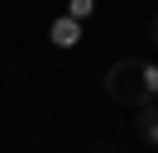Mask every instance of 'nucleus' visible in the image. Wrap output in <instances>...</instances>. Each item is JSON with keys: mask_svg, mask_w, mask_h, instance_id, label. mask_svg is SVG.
<instances>
[{"mask_svg": "<svg viewBox=\"0 0 158 153\" xmlns=\"http://www.w3.org/2000/svg\"><path fill=\"white\" fill-rule=\"evenodd\" d=\"M106 91H110V101H120V105H144V101H148L144 62H139V57H125V62H115V67L106 72Z\"/></svg>", "mask_w": 158, "mask_h": 153, "instance_id": "1", "label": "nucleus"}, {"mask_svg": "<svg viewBox=\"0 0 158 153\" xmlns=\"http://www.w3.org/2000/svg\"><path fill=\"white\" fill-rule=\"evenodd\" d=\"M134 134L148 143V148H158V105L153 101H144L139 105V120H134Z\"/></svg>", "mask_w": 158, "mask_h": 153, "instance_id": "2", "label": "nucleus"}, {"mask_svg": "<svg viewBox=\"0 0 158 153\" xmlns=\"http://www.w3.org/2000/svg\"><path fill=\"white\" fill-rule=\"evenodd\" d=\"M48 38H53V43H58V48H77V43H81V19H72V14H62L58 24L48 29Z\"/></svg>", "mask_w": 158, "mask_h": 153, "instance_id": "3", "label": "nucleus"}, {"mask_svg": "<svg viewBox=\"0 0 158 153\" xmlns=\"http://www.w3.org/2000/svg\"><path fill=\"white\" fill-rule=\"evenodd\" d=\"M91 10H96V0H67V14L72 19H91Z\"/></svg>", "mask_w": 158, "mask_h": 153, "instance_id": "4", "label": "nucleus"}, {"mask_svg": "<svg viewBox=\"0 0 158 153\" xmlns=\"http://www.w3.org/2000/svg\"><path fill=\"white\" fill-rule=\"evenodd\" d=\"M144 86H148V101L158 96V62H144Z\"/></svg>", "mask_w": 158, "mask_h": 153, "instance_id": "5", "label": "nucleus"}, {"mask_svg": "<svg viewBox=\"0 0 158 153\" xmlns=\"http://www.w3.org/2000/svg\"><path fill=\"white\" fill-rule=\"evenodd\" d=\"M148 34H153V43H158V14H153V24H148Z\"/></svg>", "mask_w": 158, "mask_h": 153, "instance_id": "6", "label": "nucleus"}, {"mask_svg": "<svg viewBox=\"0 0 158 153\" xmlns=\"http://www.w3.org/2000/svg\"><path fill=\"white\" fill-rule=\"evenodd\" d=\"M96 153H110V148H96Z\"/></svg>", "mask_w": 158, "mask_h": 153, "instance_id": "7", "label": "nucleus"}]
</instances>
